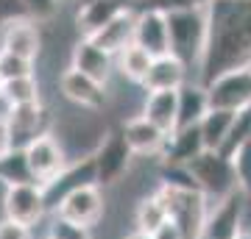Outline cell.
<instances>
[{
  "label": "cell",
  "mask_w": 251,
  "mask_h": 239,
  "mask_svg": "<svg viewBox=\"0 0 251 239\" xmlns=\"http://www.w3.org/2000/svg\"><path fill=\"white\" fill-rule=\"evenodd\" d=\"M209 36L196 81L209 84L221 72L251 64V0H212L206 6Z\"/></svg>",
  "instance_id": "obj_1"
},
{
  "label": "cell",
  "mask_w": 251,
  "mask_h": 239,
  "mask_svg": "<svg viewBox=\"0 0 251 239\" xmlns=\"http://www.w3.org/2000/svg\"><path fill=\"white\" fill-rule=\"evenodd\" d=\"M168 36H171V56H176L187 70L201 67L206 50V36H209V17L206 9H176L168 11Z\"/></svg>",
  "instance_id": "obj_2"
},
{
  "label": "cell",
  "mask_w": 251,
  "mask_h": 239,
  "mask_svg": "<svg viewBox=\"0 0 251 239\" xmlns=\"http://www.w3.org/2000/svg\"><path fill=\"white\" fill-rule=\"evenodd\" d=\"M153 192H156L159 200L165 203L168 217L181 228L184 239H201L206 212H209V200H206L198 189H193V186L165 184V181H162Z\"/></svg>",
  "instance_id": "obj_3"
},
{
  "label": "cell",
  "mask_w": 251,
  "mask_h": 239,
  "mask_svg": "<svg viewBox=\"0 0 251 239\" xmlns=\"http://www.w3.org/2000/svg\"><path fill=\"white\" fill-rule=\"evenodd\" d=\"M193 178V184L201 195L212 203V200H224L226 195L237 192V175H234L232 159H226L218 151H204L184 167Z\"/></svg>",
  "instance_id": "obj_4"
},
{
  "label": "cell",
  "mask_w": 251,
  "mask_h": 239,
  "mask_svg": "<svg viewBox=\"0 0 251 239\" xmlns=\"http://www.w3.org/2000/svg\"><path fill=\"white\" fill-rule=\"evenodd\" d=\"M131 161H134V153L128 151V145H126V139H123V131L106 128V133L100 136V142L95 145V151H92L95 184H98L100 189L120 184V181L128 175Z\"/></svg>",
  "instance_id": "obj_5"
},
{
  "label": "cell",
  "mask_w": 251,
  "mask_h": 239,
  "mask_svg": "<svg viewBox=\"0 0 251 239\" xmlns=\"http://www.w3.org/2000/svg\"><path fill=\"white\" fill-rule=\"evenodd\" d=\"M23 153H25V164H28L31 178H34V184H39L42 189L50 181H56V178L62 175V170L70 164L64 145L50 131L36 136L34 142H28L25 148H23Z\"/></svg>",
  "instance_id": "obj_6"
},
{
  "label": "cell",
  "mask_w": 251,
  "mask_h": 239,
  "mask_svg": "<svg viewBox=\"0 0 251 239\" xmlns=\"http://www.w3.org/2000/svg\"><path fill=\"white\" fill-rule=\"evenodd\" d=\"M209 92V106L224 109V111H243L251 106V64L234 67V70L221 72L218 78L206 84Z\"/></svg>",
  "instance_id": "obj_7"
},
{
  "label": "cell",
  "mask_w": 251,
  "mask_h": 239,
  "mask_svg": "<svg viewBox=\"0 0 251 239\" xmlns=\"http://www.w3.org/2000/svg\"><path fill=\"white\" fill-rule=\"evenodd\" d=\"M246 203L249 197L240 189L226 195L224 200H215V206H209L206 212L201 239H237L246 225Z\"/></svg>",
  "instance_id": "obj_8"
},
{
  "label": "cell",
  "mask_w": 251,
  "mask_h": 239,
  "mask_svg": "<svg viewBox=\"0 0 251 239\" xmlns=\"http://www.w3.org/2000/svg\"><path fill=\"white\" fill-rule=\"evenodd\" d=\"M3 217L14 220L20 225L34 228L36 222L48 214V203H45V192L39 184H11L3 186Z\"/></svg>",
  "instance_id": "obj_9"
},
{
  "label": "cell",
  "mask_w": 251,
  "mask_h": 239,
  "mask_svg": "<svg viewBox=\"0 0 251 239\" xmlns=\"http://www.w3.org/2000/svg\"><path fill=\"white\" fill-rule=\"evenodd\" d=\"M106 212V200H103V189L98 184L90 186H78L75 192L64 197L62 203L56 206V217L70 225H78V228H95Z\"/></svg>",
  "instance_id": "obj_10"
},
{
  "label": "cell",
  "mask_w": 251,
  "mask_h": 239,
  "mask_svg": "<svg viewBox=\"0 0 251 239\" xmlns=\"http://www.w3.org/2000/svg\"><path fill=\"white\" fill-rule=\"evenodd\" d=\"M0 50L34 64L36 56L42 53L39 22L23 17V20H11V22H6V25H0Z\"/></svg>",
  "instance_id": "obj_11"
},
{
  "label": "cell",
  "mask_w": 251,
  "mask_h": 239,
  "mask_svg": "<svg viewBox=\"0 0 251 239\" xmlns=\"http://www.w3.org/2000/svg\"><path fill=\"white\" fill-rule=\"evenodd\" d=\"M59 92H62V98L67 103L84 109V111H100L106 106V87L92 81L84 72L73 70V67H67L59 75Z\"/></svg>",
  "instance_id": "obj_12"
},
{
  "label": "cell",
  "mask_w": 251,
  "mask_h": 239,
  "mask_svg": "<svg viewBox=\"0 0 251 239\" xmlns=\"http://www.w3.org/2000/svg\"><path fill=\"white\" fill-rule=\"evenodd\" d=\"M120 131H123V139L128 145V151L134 156H143V159H162V153L168 148V133H162L143 114L128 117L120 125Z\"/></svg>",
  "instance_id": "obj_13"
},
{
  "label": "cell",
  "mask_w": 251,
  "mask_h": 239,
  "mask_svg": "<svg viewBox=\"0 0 251 239\" xmlns=\"http://www.w3.org/2000/svg\"><path fill=\"white\" fill-rule=\"evenodd\" d=\"M70 67L106 87L112 75H115V56L106 53L103 47H98L92 39H81L78 36V42L73 44L70 50Z\"/></svg>",
  "instance_id": "obj_14"
},
{
  "label": "cell",
  "mask_w": 251,
  "mask_h": 239,
  "mask_svg": "<svg viewBox=\"0 0 251 239\" xmlns=\"http://www.w3.org/2000/svg\"><path fill=\"white\" fill-rule=\"evenodd\" d=\"M90 184H95V164H92V156L70 161V164L62 170V175L56 178V181H50V184L42 189V192H45L48 212H56V206L62 203L70 192H75L78 186H90Z\"/></svg>",
  "instance_id": "obj_15"
},
{
  "label": "cell",
  "mask_w": 251,
  "mask_h": 239,
  "mask_svg": "<svg viewBox=\"0 0 251 239\" xmlns=\"http://www.w3.org/2000/svg\"><path fill=\"white\" fill-rule=\"evenodd\" d=\"M9 133H11V148L23 151L28 142L36 136L48 133V109L42 103H31V106H14L9 111Z\"/></svg>",
  "instance_id": "obj_16"
},
{
  "label": "cell",
  "mask_w": 251,
  "mask_h": 239,
  "mask_svg": "<svg viewBox=\"0 0 251 239\" xmlns=\"http://www.w3.org/2000/svg\"><path fill=\"white\" fill-rule=\"evenodd\" d=\"M134 44L143 47L148 56L159 59V56L171 53V36H168V17L162 11H137L134 22Z\"/></svg>",
  "instance_id": "obj_17"
},
{
  "label": "cell",
  "mask_w": 251,
  "mask_h": 239,
  "mask_svg": "<svg viewBox=\"0 0 251 239\" xmlns=\"http://www.w3.org/2000/svg\"><path fill=\"white\" fill-rule=\"evenodd\" d=\"M120 11H126V6L117 3V0H84L78 9H75V31H78L81 39H92Z\"/></svg>",
  "instance_id": "obj_18"
},
{
  "label": "cell",
  "mask_w": 251,
  "mask_h": 239,
  "mask_svg": "<svg viewBox=\"0 0 251 239\" xmlns=\"http://www.w3.org/2000/svg\"><path fill=\"white\" fill-rule=\"evenodd\" d=\"M190 81V70L176 59V56H159L148 67V75L143 81L145 92H176Z\"/></svg>",
  "instance_id": "obj_19"
},
{
  "label": "cell",
  "mask_w": 251,
  "mask_h": 239,
  "mask_svg": "<svg viewBox=\"0 0 251 239\" xmlns=\"http://www.w3.org/2000/svg\"><path fill=\"white\" fill-rule=\"evenodd\" d=\"M204 151L206 148H204V139H201L198 125L176 128V131L168 136V148L162 153V167H187L190 161Z\"/></svg>",
  "instance_id": "obj_20"
},
{
  "label": "cell",
  "mask_w": 251,
  "mask_h": 239,
  "mask_svg": "<svg viewBox=\"0 0 251 239\" xmlns=\"http://www.w3.org/2000/svg\"><path fill=\"white\" fill-rule=\"evenodd\" d=\"M140 114L156 125L162 133L171 136L176 131V114H179V89L176 92H145Z\"/></svg>",
  "instance_id": "obj_21"
},
{
  "label": "cell",
  "mask_w": 251,
  "mask_h": 239,
  "mask_svg": "<svg viewBox=\"0 0 251 239\" xmlns=\"http://www.w3.org/2000/svg\"><path fill=\"white\" fill-rule=\"evenodd\" d=\"M209 92L201 81H187L179 89V114H176V128H190L204 120V114L209 111Z\"/></svg>",
  "instance_id": "obj_22"
},
{
  "label": "cell",
  "mask_w": 251,
  "mask_h": 239,
  "mask_svg": "<svg viewBox=\"0 0 251 239\" xmlns=\"http://www.w3.org/2000/svg\"><path fill=\"white\" fill-rule=\"evenodd\" d=\"M134 22H137V11H131V9L120 11L103 31H98V34L92 36V42L98 44V47H103L106 53L117 56L128 44H134Z\"/></svg>",
  "instance_id": "obj_23"
},
{
  "label": "cell",
  "mask_w": 251,
  "mask_h": 239,
  "mask_svg": "<svg viewBox=\"0 0 251 239\" xmlns=\"http://www.w3.org/2000/svg\"><path fill=\"white\" fill-rule=\"evenodd\" d=\"M232 123H234V111H224V109H209L206 111L204 120L198 123L206 151H221L224 148L226 136L232 131Z\"/></svg>",
  "instance_id": "obj_24"
},
{
  "label": "cell",
  "mask_w": 251,
  "mask_h": 239,
  "mask_svg": "<svg viewBox=\"0 0 251 239\" xmlns=\"http://www.w3.org/2000/svg\"><path fill=\"white\" fill-rule=\"evenodd\" d=\"M151 62H153V56H148L143 47L128 44L126 50H120V53L115 56V70L120 72L126 81H131V84H140V87H143Z\"/></svg>",
  "instance_id": "obj_25"
},
{
  "label": "cell",
  "mask_w": 251,
  "mask_h": 239,
  "mask_svg": "<svg viewBox=\"0 0 251 239\" xmlns=\"http://www.w3.org/2000/svg\"><path fill=\"white\" fill-rule=\"evenodd\" d=\"M168 220H171V217H168V209H165V203L159 200L156 192L145 195L134 209V225H137V231H143V234H156Z\"/></svg>",
  "instance_id": "obj_26"
},
{
  "label": "cell",
  "mask_w": 251,
  "mask_h": 239,
  "mask_svg": "<svg viewBox=\"0 0 251 239\" xmlns=\"http://www.w3.org/2000/svg\"><path fill=\"white\" fill-rule=\"evenodd\" d=\"M0 95H3V100H6L11 109L42 103V100H39V81H36V72L34 75H23V78L3 81V84H0Z\"/></svg>",
  "instance_id": "obj_27"
},
{
  "label": "cell",
  "mask_w": 251,
  "mask_h": 239,
  "mask_svg": "<svg viewBox=\"0 0 251 239\" xmlns=\"http://www.w3.org/2000/svg\"><path fill=\"white\" fill-rule=\"evenodd\" d=\"M0 184L11 186V184H34V178L28 173L25 164V153L11 148L9 153L0 156Z\"/></svg>",
  "instance_id": "obj_28"
},
{
  "label": "cell",
  "mask_w": 251,
  "mask_h": 239,
  "mask_svg": "<svg viewBox=\"0 0 251 239\" xmlns=\"http://www.w3.org/2000/svg\"><path fill=\"white\" fill-rule=\"evenodd\" d=\"M232 167H234V175H237V186H240V192L251 200V139L234 151Z\"/></svg>",
  "instance_id": "obj_29"
},
{
  "label": "cell",
  "mask_w": 251,
  "mask_h": 239,
  "mask_svg": "<svg viewBox=\"0 0 251 239\" xmlns=\"http://www.w3.org/2000/svg\"><path fill=\"white\" fill-rule=\"evenodd\" d=\"M23 75H34V64L0 50V84L11 78H23Z\"/></svg>",
  "instance_id": "obj_30"
},
{
  "label": "cell",
  "mask_w": 251,
  "mask_h": 239,
  "mask_svg": "<svg viewBox=\"0 0 251 239\" xmlns=\"http://www.w3.org/2000/svg\"><path fill=\"white\" fill-rule=\"evenodd\" d=\"M23 6H25V14L34 22H48L59 14L62 0H23Z\"/></svg>",
  "instance_id": "obj_31"
},
{
  "label": "cell",
  "mask_w": 251,
  "mask_h": 239,
  "mask_svg": "<svg viewBox=\"0 0 251 239\" xmlns=\"http://www.w3.org/2000/svg\"><path fill=\"white\" fill-rule=\"evenodd\" d=\"M45 239H90V231L78 228V225H70V222L59 220V217H53V222H50Z\"/></svg>",
  "instance_id": "obj_32"
},
{
  "label": "cell",
  "mask_w": 251,
  "mask_h": 239,
  "mask_svg": "<svg viewBox=\"0 0 251 239\" xmlns=\"http://www.w3.org/2000/svg\"><path fill=\"white\" fill-rule=\"evenodd\" d=\"M0 239H34V234L28 225H20V222L3 217L0 220Z\"/></svg>",
  "instance_id": "obj_33"
},
{
  "label": "cell",
  "mask_w": 251,
  "mask_h": 239,
  "mask_svg": "<svg viewBox=\"0 0 251 239\" xmlns=\"http://www.w3.org/2000/svg\"><path fill=\"white\" fill-rule=\"evenodd\" d=\"M151 237L153 239H184V234H181V228L173 220H168L159 231H156V234H151Z\"/></svg>",
  "instance_id": "obj_34"
},
{
  "label": "cell",
  "mask_w": 251,
  "mask_h": 239,
  "mask_svg": "<svg viewBox=\"0 0 251 239\" xmlns=\"http://www.w3.org/2000/svg\"><path fill=\"white\" fill-rule=\"evenodd\" d=\"M11 151V133H9V125L0 120V156Z\"/></svg>",
  "instance_id": "obj_35"
},
{
  "label": "cell",
  "mask_w": 251,
  "mask_h": 239,
  "mask_svg": "<svg viewBox=\"0 0 251 239\" xmlns=\"http://www.w3.org/2000/svg\"><path fill=\"white\" fill-rule=\"evenodd\" d=\"M123 239H153V237H151V234H143V231H137V228H134L131 234H126Z\"/></svg>",
  "instance_id": "obj_36"
},
{
  "label": "cell",
  "mask_w": 251,
  "mask_h": 239,
  "mask_svg": "<svg viewBox=\"0 0 251 239\" xmlns=\"http://www.w3.org/2000/svg\"><path fill=\"white\" fill-rule=\"evenodd\" d=\"M184 3H187V6H193V9H206L212 0H184Z\"/></svg>",
  "instance_id": "obj_37"
},
{
  "label": "cell",
  "mask_w": 251,
  "mask_h": 239,
  "mask_svg": "<svg viewBox=\"0 0 251 239\" xmlns=\"http://www.w3.org/2000/svg\"><path fill=\"white\" fill-rule=\"evenodd\" d=\"M237 239H251V231H243V234H240Z\"/></svg>",
  "instance_id": "obj_38"
},
{
  "label": "cell",
  "mask_w": 251,
  "mask_h": 239,
  "mask_svg": "<svg viewBox=\"0 0 251 239\" xmlns=\"http://www.w3.org/2000/svg\"><path fill=\"white\" fill-rule=\"evenodd\" d=\"M240 3H249V0H240Z\"/></svg>",
  "instance_id": "obj_39"
},
{
  "label": "cell",
  "mask_w": 251,
  "mask_h": 239,
  "mask_svg": "<svg viewBox=\"0 0 251 239\" xmlns=\"http://www.w3.org/2000/svg\"><path fill=\"white\" fill-rule=\"evenodd\" d=\"M62 3H67V0H62Z\"/></svg>",
  "instance_id": "obj_40"
}]
</instances>
